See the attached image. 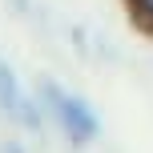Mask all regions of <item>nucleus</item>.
<instances>
[{"instance_id":"obj_1","label":"nucleus","mask_w":153,"mask_h":153,"mask_svg":"<svg viewBox=\"0 0 153 153\" xmlns=\"http://www.w3.org/2000/svg\"><path fill=\"white\" fill-rule=\"evenodd\" d=\"M40 101H45L48 117L65 129V137H69L73 145H89V141H97L101 117L93 113V105H89L85 97L69 93L65 85H56V81H40Z\"/></svg>"},{"instance_id":"obj_3","label":"nucleus","mask_w":153,"mask_h":153,"mask_svg":"<svg viewBox=\"0 0 153 153\" xmlns=\"http://www.w3.org/2000/svg\"><path fill=\"white\" fill-rule=\"evenodd\" d=\"M125 4H129V12H133V24L153 32V0H125Z\"/></svg>"},{"instance_id":"obj_2","label":"nucleus","mask_w":153,"mask_h":153,"mask_svg":"<svg viewBox=\"0 0 153 153\" xmlns=\"http://www.w3.org/2000/svg\"><path fill=\"white\" fill-rule=\"evenodd\" d=\"M24 93H20V81H16V73L8 69L4 61H0V113H8L16 121V109H20Z\"/></svg>"},{"instance_id":"obj_4","label":"nucleus","mask_w":153,"mask_h":153,"mask_svg":"<svg viewBox=\"0 0 153 153\" xmlns=\"http://www.w3.org/2000/svg\"><path fill=\"white\" fill-rule=\"evenodd\" d=\"M4 153H24V149L20 145H4Z\"/></svg>"}]
</instances>
